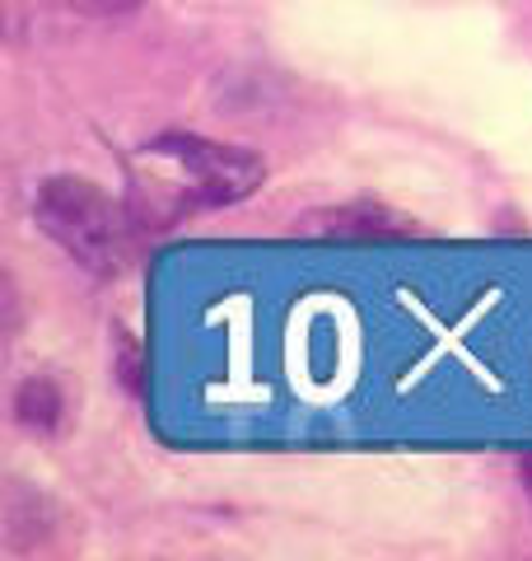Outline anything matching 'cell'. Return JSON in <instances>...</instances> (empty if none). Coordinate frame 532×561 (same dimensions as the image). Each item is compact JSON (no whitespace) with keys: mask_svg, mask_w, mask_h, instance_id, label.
I'll return each instance as SVG.
<instances>
[{"mask_svg":"<svg viewBox=\"0 0 532 561\" xmlns=\"http://www.w3.org/2000/svg\"><path fill=\"white\" fill-rule=\"evenodd\" d=\"M33 220L38 230L61 243V253H70L89 272H117L127 257V220H122L117 202L89 179H47L33 197Z\"/></svg>","mask_w":532,"mask_h":561,"instance_id":"obj_1","label":"cell"},{"mask_svg":"<svg viewBox=\"0 0 532 561\" xmlns=\"http://www.w3.org/2000/svg\"><path fill=\"white\" fill-rule=\"evenodd\" d=\"M146 160H159L192 202L201 206H234L243 197H253L266 179L262 154L239 150V146H220V140L192 136V131H164L154 136L146 150Z\"/></svg>","mask_w":532,"mask_h":561,"instance_id":"obj_2","label":"cell"},{"mask_svg":"<svg viewBox=\"0 0 532 561\" xmlns=\"http://www.w3.org/2000/svg\"><path fill=\"white\" fill-rule=\"evenodd\" d=\"M61 412H66V398L51 379H24L20 398H14V416L20 426L33 431V435H57L61 426Z\"/></svg>","mask_w":532,"mask_h":561,"instance_id":"obj_3","label":"cell"},{"mask_svg":"<svg viewBox=\"0 0 532 561\" xmlns=\"http://www.w3.org/2000/svg\"><path fill=\"white\" fill-rule=\"evenodd\" d=\"M304 230H327V234L369 239V234H402V230H412V225L397 220L388 206H346V210H332L327 220H309Z\"/></svg>","mask_w":532,"mask_h":561,"instance_id":"obj_4","label":"cell"},{"mask_svg":"<svg viewBox=\"0 0 532 561\" xmlns=\"http://www.w3.org/2000/svg\"><path fill=\"white\" fill-rule=\"evenodd\" d=\"M523 491H528V501H532V459H523Z\"/></svg>","mask_w":532,"mask_h":561,"instance_id":"obj_5","label":"cell"},{"mask_svg":"<svg viewBox=\"0 0 532 561\" xmlns=\"http://www.w3.org/2000/svg\"><path fill=\"white\" fill-rule=\"evenodd\" d=\"M103 5H140V0H103Z\"/></svg>","mask_w":532,"mask_h":561,"instance_id":"obj_6","label":"cell"}]
</instances>
